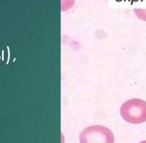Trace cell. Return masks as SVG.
Returning <instances> with one entry per match:
<instances>
[{"mask_svg": "<svg viewBox=\"0 0 146 143\" xmlns=\"http://www.w3.org/2000/svg\"><path fill=\"white\" fill-rule=\"evenodd\" d=\"M122 119L130 124H141L146 122V101L139 98H132L122 103L120 106Z\"/></svg>", "mask_w": 146, "mask_h": 143, "instance_id": "obj_1", "label": "cell"}, {"mask_svg": "<svg viewBox=\"0 0 146 143\" xmlns=\"http://www.w3.org/2000/svg\"><path fill=\"white\" fill-rule=\"evenodd\" d=\"M80 143H115L111 129L103 125H91L80 132Z\"/></svg>", "mask_w": 146, "mask_h": 143, "instance_id": "obj_2", "label": "cell"}, {"mask_svg": "<svg viewBox=\"0 0 146 143\" xmlns=\"http://www.w3.org/2000/svg\"><path fill=\"white\" fill-rule=\"evenodd\" d=\"M136 16L143 21H146V9H135L134 10Z\"/></svg>", "mask_w": 146, "mask_h": 143, "instance_id": "obj_3", "label": "cell"}, {"mask_svg": "<svg viewBox=\"0 0 146 143\" xmlns=\"http://www.w3.org/2000/svg\"><path fill=\"white\" fill-rule=\"evenodd\" d=\"M139 143H146V140H143V141H141V142H139Z\"/></svg>", "mask_w": 146, "mask_h": 143, "instance_id": "obj_4", "label": "cell"}]
</instances>
